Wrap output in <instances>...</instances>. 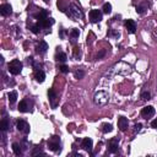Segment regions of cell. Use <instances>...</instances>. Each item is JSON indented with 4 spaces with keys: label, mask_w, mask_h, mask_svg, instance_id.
Returning <instances> with one entry per match:
<instances>
[{
    "label": "cell",
    "mask_w": 157,
    "mask_h": 157,
    "mask_svg": "<svg viewBox=\"0 0 157 157\" xmlns=\"http://www.w3.org/2000/svg\"><path fill=\"white\" fill-rule=\"evenodd\" d=\"M125 28L129 33H135L136 31V24L134 20H126L125 21Z\"/></svg>",
    "instance_id": "2e32d148"
},
{
    "label": "cell",
    "mask_w": 157,
    "mask_h": 157,
    "mask_svg": "<svg viewBox=\"0 0 157 157\" xmlns=\"http://www.w3.org/2000/svg\"><path fill=\"white\" fill-rule=\"evenodd\" d=\"M55 60L57 61H60V63H65L68 60V57H66V54L64 53V52L58 50L57 54H55Z\"/></svg>",
    "instance_id": "ac0fdd59"
},
{
    "label": "cell",
    "mask_w": 157,
    "mask_h": 157,
    "mask_svg": "<svg viewBox=\"0 0 157 157\" xmlns=\"http://www.w3.org/2000/svg\"><path fill=\"white\" fill-rule=\"evenodd\" d=\"M68 15L70 16L71 19H74V20H79V19H81V17L84 16V15H82V11H81L75 4H71L70 6H69Z\"/></svg>",
    "instance_id": "277c9868"
},
{
    "label": "cell",
    "mask_w": 157,
    "mask_h": 157,
    "mask_svg": "<svg viewBox=\"0 0 157 157\" xmlns=\"http://www.w3.org/2000/svg\"><path fill=\"white\" fill-rule=\"evenodd\" d=\"M0 14L3 16H9L13 14V8H11V5L9 4H3L1 6H0Z\"/></svg>",
    "instance_id": "9a60e30c"
},
{
    "label": "cell",
    "mask_w": 157,
    "mask_h": 157,
    "mask_svg": "<svg viewBox=\"0 0 157 157\" xmlns=\"http://www.w3.org/2000/svg\"><path fill=\"white\" fill-rule=\"evenodd\" d=\"M155 115V108L152 106H146L141 109V117L145 119H149Z\"/></svg>",
    "instance_id": "9c48e42d"
},
{
    "label": "cell",
    "mask_w": 157,
    "mask_h": 157,
    "mask_svg": "<svg viewBox=\"0 0 157 157\" xmlns=\"http://www.w3.org/2000/svg\"><path fill=\"white\" fill-rule=\"evenodd\" d=\"M59 70L64 74H66V73H69V66H66L65 64H61V65H59Z\"/></svg>",
    "instance_id": "f546056e"
},
{
    "label": "cell",
    "mask_w": 157,
    "mask_h": 157,
    "mask_svg": "<svg viewBox=\"0 0 157 157\" xmlns=\"http://www.w3.org/2000/svg\"><path fill=\"white\" fill-rule=\"evenodd\" d=\"M141 100H151V94L150 92H147V91H144L142 94H141Z\"/></svg>",
    "instance_id": "f1b7e54d"
},
{
    "label": "cell",
    "mask_w": 157,
    "mask_h": 157,
    "mask_svg": "<svg viewBox=\"0 0 157 157\" xmlns=\"http://www.w3.org/2000/svg\"><path fill=\"white\" fill-rule=\"evenodd\" d=\"M40 27L38 24H36V25H33V26H31V31L34 33V34H37V33H39V31H40Z\"/></svg>",
    "instance_id": "4316f807"
},
{
    "label": "cell",
    "mask_w": 157,
    "mask_h": 157,
    "mask_svg": "<svg viewBox=\"0 0 157 157\" xmlns=\"http://www.w3.org/2000/svg\"><path fill=\"white\" fill-rule=\"evenodd\" d=\"M10 128V124H9V120L6 118H3L1 121H0V130H1L3 133H5L8 129Z\"/></svg>",
    "instance_id": "d6986e66"
},
{
    "label": "cell",
    "mask_w": 157,
    "mask_h": 157,
    "mask_svg": "<svg viewBox=\"0 0 157 157\" xmlns=\"http://www.w3.org/2000/svg\"><path fill=\"white\" fill-rule=\"evenodd\" d=\"M48 97H49V102H50L52 108H57L58 102H59V98H58L57 92L53 89H49L48 90Z\"/></svg>",
    "instance_id": "8992f818"
},
{
    "label": "cell",
    "mask_w": 157,
    "mask_h": 157,
    "mask_svg": "<svg viewBox=\"0 0 157 157\" xmlns=\"http://www.w3.org/2000/svg\"><path fill=\"white\" fill-rule=\"evenodd\" d=\"M113 130V126L112 124H108V123H104L101 125V131L104 133V134H107V133H110Z\"/></svg>",
    "instance_id": "7402d4cb"
},
{
    "label": "cell",
    "mask_w": 157,
    "mask_h": 157,
    "mask_svg": "<svg viewBox=\"0 0 157 157\" xmlns=\"http://www.w3.org/2000/svg\"><path fill=\"white\" fill-rule=\"evenodd\" d=\"M109 100V95L107 94L106 91H98L96 92V95L94 97V101L96 104H98V106H104Z\"/></svg>",
    "instance_id": "7a4b0ae2"
},
{
    "label": "cell",
    "mask_w": 157,
    "mask_h": 157,
    "mask_svg": "<svg viewBox=\"0 0 157 157\" xmlns=\"http://www.w3.org/2000/svg\"><path fill=\"white\" fill-rule=\"evenodd\" d=\"M81 149L87 151L89 154H91L92 152V149H94V141H92L90 137L84 139V140L81 141Z\"/></svg>",
    "instance_id": "ba28073f"
},
{
    "label": "cell",
    "mask_w": 157,
    "mask_h": 157,
    "mask_svg": "<svg viewBox=\"0 0 157 157\" xmlns=\"http://www.w3.org/2000/svg\"><path fill=\"white\" fill-rule=\"evenodd\" d=\"M8 97H9V101H10L11 104L15 103L16 100H17V92H16V91H11V92H9Z\"/></svg>",
    "instance_id": "cb8c5ba5"
},
{
    "label": "cell",
    "mask_w": 157,
    "mask_h": 157,
    "mask_svg": "<svg viewBox=\"0 0 157 157\" xmlns=\"http://www.w3.org/2000/svg\"><path fill=\"white\" fill-rule=\"evenodd\" d=\"M103 17V13L101 10H91L90 11V21L92 24H97V22H100Z\"/></svg>",
    "instance_id": "5b68a950"
},
{
    "label": "cell",
    "mask_w": 157,
    "mask_h": 157,
    "mask_svg": "<svg viewBox=\"0 0 157 157\" xmlns=\"http://www.w3.org/2000/svg\"><path fill=\"white\" fill-rule=\"evenodd\" d=\"M64 34H65V32H64V31L61 30V31H60V37H61V38L64 37Z\"/></svg>",
    "instance_id": "8d00e7d4"
},
{
    "label": "cell",
    "mask_w": 157,
    "mask_h": 157,
    "mask_svg": "<svg viewBox=\"0 0 157 157\" xmlns=\"http://www.w3.org/2000/svg\"><path fill=\"white\" fill-rule=\"evenodd\" d=\"M16 126H17V130L21 131L22 134H28L30 133V125H28V123L26 120H17V123H16Z\"/></svg>",
    "instance_id": "52a82bcc"
},
{
    "label": "cell",
    "mask_w": 157,
    "mask_h": 157,
    "mask_svg": "<svg viewBox=\"0 0 157 157\" xmlns=\"http://www.w3.org/2000/svg\"><path fill=\"white\" fill-rule=\"evenodd\" d=\"M79 36H80V31L77 28H73L70 31V38H71L73 43H75V40H76V38H79Z\"/></svg>",
    "instance_id": "44dd1931"
},
{
    "label": "cell",
    "mask_w": 157,
    "mask_h": 157,
    "mask_svg": "<svg viewBox=\"0 0 157 157\" xmlns=\"http://www.w3.org/2000/svg\"><path fill=\"white\" fill-rule=\"evenodd\" d=\"M74 55H75V58H80L81 57V50H80V48H75L74 49Z\"/></svg>",
    "instance_id": "1f68e13d"
},
{
    "label": "cell",
    "mask_w": 157,
    "mask_h": 157,
    "mask_svg": "<svg viewBox=\"0 0 157 157\" xmlns=\"http://www.w3.org/2000/svg\"><path fill=\"white\" fill-rule=\"evenodd\" d=\"M118 145H119V140L117 137L110 139V140L108 141V150H109V152H112V154L117 152V151H118Z\"/></svg>",
    "instance_id": "8fae6325"
},
{
    "label": "cell",
    "mask_w": 157,
    "mask_h": 157,
    "mask_svg": "<svg viewBox=\"0 0 157 157\" xmlns=\"http://www.w3.org/2000/svg\"><path fill=\"white\" fill-rule=\"evenodd\" d=\"M103 55H104V52H101V53H100V54H98V55H97V59H100V58H102Z\"/></svg>",
    "instance_id": "d590c367"
},
{
    "label": "cell",
    "mask_w": 157,
    "mask_h": 157,
    "mask_svg": "<svg viewBox=\"0 0 157 157\" xmlns=\"http://www.w3.org/2000/svg\"><path fill=\"white\" fill-rule=\"evenodd\" d=\"M47 50H48V44L45 43L44 40H40V42L36 45V53L39 54V55L47 53Z\"/></svg>",
    "instance_id": "4fadbf2b"
},
{
    "label": "cell",
    "mask_w": 157,
    "mask_h": 157,
    "mask_svg": "<svg viewBox=\"0 0 157 157\" xmlns=\"http://www.w3.org/2000/svg\"><path fill=\"white\" fill-rule=\"evenodd\" d=\"M141 128H142V124H140V123L135 124V130H136V131H140V130H141Z\"/></svg>",
    "instance_id": "e575fe53"
},
{
    "label": "cell",
    "mask_w": 157,
    "mask_h": 157,
    "mask_svg": "<svg viewBox=\"0 0 157 157\" xmlns=\"http://www.w3.org/2000/svg\"><path fill=\"white\" fill-rule=\"evenodd\" d=\"M128 126H129V121L125 117H119L118 118V128L121 130V131H125L128 129Z\"/></svg>",
    "instance_id": "5bb4252c"
},
{
    "label": "cell",
    "mask_w": 157,
    "mask_h": 157,
    "mask_svg": "<svg viewBox=\"0 0 157 157\" xmlns=\"http://www.w3.org/2000/svg\"><path fill=\"white\" fill-rule=\"evenodd\" d=\"M34 16H36V19H37V20H43V19H45V17H48V13H47L45 10H42V9H40V10H39V13L36 14Z\"/></svg>",
    "instance_id": "603a6c76"
},
{
    "label": "cell",
    "mask_w": 157,
    "mask_h": 157,
    "mask_svg": "<svg viewBox=\"0 0 157 157\" xmlns=\"http://www.w3.org/2000/svg\"><path fill=\"white\" fill-rule=\"evenodd\" d=\"M36 155H44V152H42V151H40V149L36 147V149L32 151V156H36Z\"/></svg>",
    "instance_id": "4dcf8cb0"
},
{
    "label": "cell",
    "mask_w": 157,
    "mask_h": 157,
    "mask_svg": "<svg viewBox=\"0 0 157 157\" xmlns=\"http://www.w3.org/2000/svg\"><path fill=\"white\" fill-rule=\"evenodd\" d=\"M34 77H36L38 82H43L45 80V74L42 69H36V71H34Z\"/></svg>",
    "instance_id": "e0dca14e"
},
{
    "label": "cell",
    "mask_w": 157,
    "mask_h": 157,
    "mask_svg": "<svg viewBox=\"0 0 157 157\" xmlns=\"http://www.w3.org/2000/svg\"><path fill=\"white\" fill-rule=\"evenodd\" d=\"M22 146L20 144H17V142H14L13 144V151H14V154L16 155V156H20V155H22V149H21Z\"/></svg>",
    "instance_id": "ffe728a7"
},
{
    "label": "cell",
    "mask_w": 157,
    "mask_h": 157,
    "mask_svg": "<svg viewBox=\"0 0 157 157\" xmlns=\"http://www.w3.org/2000/svg\"><path fill=\"white\" fill-rule=\"evenodd\" d=\"M9 73L13 74V75H19L21 71H22V68H24V65H22V63L19 60V59H14L13 61L9 63Z\"/></svg>",
    "instance_id": "6da1fadb"
},
{
    "label": "cell",
    "mask_w": 157,
    "mask_h": 157,
    "mask_svg": "<svg viewBox=\"0 0 157 157\" xmlns=\"http://www.w3.org/2000/svg\"><path fill=\"white\" fill-rule=\"evenodd\" d=\"M48 149L52 150V151H54V152H60V137L59 136H52L49 137V140H48Z\"/></svg>",
    "instance_id": "3957f363"
},
{
    "label": "cell",
    "mask_w": 157,
    "mask_h": 157,
    "mask_svg": "<svg viewBox=\"0 0 157 157\" xmlns=\"http://www.w3.org/2000/svg\"><path fill=\"white\" fill-rule=\"evenodd\" d=\"M31 109V104H30V100L28 98H25V100H22L19 104V110L22 113H26L28 110Z\"/></svg>",
    "instance_id": "7c38bea8"
},
{
    "label": "cell",
    "mask_w": 157,
    "mask_h": 157,
    "mask_svg": "<svg viewBox=\"0 0 157 157\" xmlns=\"http://www.w3.org/2000/svg\"><path fill=\"white\" fill-rule=\"evenodd\" d=\"M54 22H55L54 19H52V17H45V19H43V20H38L37 24L42 28H48L50 26H53Z\"/></svg>",
    "instance_id": "30bf717a"
},
{
    "label": "cell",
    "mask_w": 157,
    "mask_h": 157,
    "mask_svg": "<svg viewBox=\"0 0 157 157\" xmlns=\"http://www.w3.org/2000/svg\"><path fill=\"white\" fill-rule=\"evenodd\" d=\"M151 126H152L154 129H157V118H156L155 120L151 121Z\"/></svg>",
    "instance_id": "d6a6232c"
},
{
    "label": "cell",
    "mask_w": 157,
    "mask_h": 157,
    "mask_svg": "<svg viewBox=\"0 0 157 157\" xmlns=\"http://www.w3.org/2000/svg\"><path fill=\"white\" fill-rule=\"evenodd\" d=\"M109 36H114L115 38H118V37L120 36V34H119L118 32H114V31H110V33H109Z\"/></svg>",
    "instance_id": "836d02e7"
},
{
    "label": "cell",
    "mask_w": 157,
    "mask_h": 157,
    "mask_svg": "<svg viewBox=\"0 0 157 157\" xmlns=\"http://www.w3.org/2000/svg\"><path fill=\"white\" fill-rule=\"evenodd\" d=\"M102 10H103V13H104V14H107V15H108V14L112 13V5H110L109 3H106V4L103 5V9H102Z\"/></svg>",
    "instance_id": "484cf974"
},
{
    "label": "cell",
    "mask_w": 157,
    "mask_h": 157,
    "mask_svg": "<svg viewBox=\"0 0 157 157\" xmlns=\"http://www.w3.org/2000/svg\"><path fill=\"white\" fill-rule=\"evenodd\" d=\"M146 10H147V5L145 4V3L141 4V5H137V6H136V13L137 14H144Z\"/></svg>",
    "instance_id": "d4e9b609"
},
{
    "label": "cell",
    "mask_w": 157,
    "mask_h": 157,
    "mask_svg": "<svg viewBox=\"0 0 157 157\" xmlns=\"http://www.w3.org/2000/svg\"><path fill=\"white\" fill-rule=\"evenodd\" d=\"M74 75H75V77L80 80V79H82V77L85 76V73H84L82 70H76V71L74 73Z\"/></svg>",
    "instance_id": "83f0119b"
}]
</instances>
